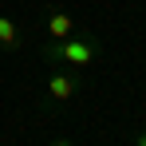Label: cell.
<instances>
[{
  "mask_svg": "<svg viewBox=\"0 0 146 146\" xmlns=\"http://www.w3.org/2000/svg\"><path fill=\"white\" fill-rule=\"evenodd\" d=\"M40 59H44L48 67L63 63V67L83 71V67H91V63H99V59H103V40H99L95 32L83 24L75 36H67V40H48V44L40 48Z\"/></svg>",
  "mask_w": 146,
  "mask_h": 146,
  "instance_id": "obj_1",
  "label": "cell"
},
{
  "mask_svg": "<svg viewBox=\"0 0 146 146\" xmlns=\"http://www.w3.org/2000/svg\"><path fill=\"white\" fill-rule=\"evenodd\" d=\"M83 91V71H51L48 83H44V91H40V111H55V107H63V103H71L75 95Z\"/></svg>",
  "mask_w": 146,
  "mask_h": 146,
  "instance_id": "obj_2",
  "label": "cell"
},
{
  "mask_svg": "<svg viewBox=\"0 0 146 146\" xmlns=\"http://www.w3.org/2000/svg\"><path fill=\"white\" fill-rule=\"evenodd\" d=\"M44 28H48V40H67V36H75L83 24L75 20L63 4H48V8H44Z\"/></svg>",
  "mask_w": 146,
  "mask_h": 146,
  "instance_id": "obj_3",
  "label": "cell"
},
{
  "mask_svg": "<svg viewBox=\"0 0 146 146\" xmlns=\"http://www.w3.org/2000/svg\"><path fill=\"white\" fill-rule=\"evenodd\" d=\"M0 51H20V24L0 12Z\"/></svg>",
  "mask_w": 146,
  "mask_h": 146,
  "instance_id": "obj_4",
  "label": "cell"
},
{
  "mask_svg": "<svg viewBox=\"0 0 146 146\" xmlns=\"http://www.w3.org/2000/svg\"><path fill=\"white\" fill-rule=\"evenodd\" d=\"M130 142H134V146H146V126H142V130H134V134H130Z\"/></svg>",
  "mask_w": 146,
  "mask_h": 146,
  "instance_id": "obj_5",
  "label": "cell"
}]
</instances>
